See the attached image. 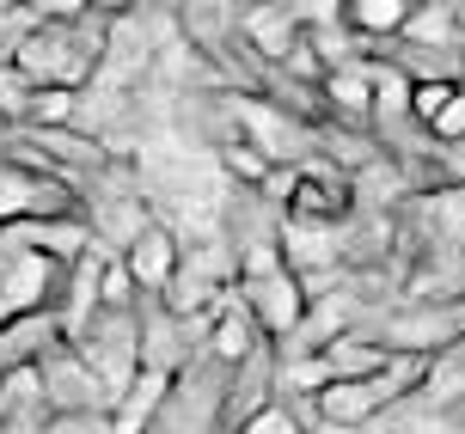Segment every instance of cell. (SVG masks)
Wrapping results in <instances>:
<instances>
[{"label": "cell", "mask_w": 465, "mask_h": 434, "mask_svg": "<svg viewBox=\"0 0 465 434\" xmlns=\"http://www.w3.org/2000/svg\"><path fill=\"white\" fill-rule=\"evenodd\" d=\"M68 343L80 349V361L93 367V380L104 386V398L116 404V398L141 380V306H135V312L86 306V319L68 330Z\"/></svg>", "instance_id": "cell-1"}, {"label": "cell", "mask_w": 465, "mask_h": 434, "mask_svg": "<svg viewBox=\"0 0 465 434\" xmlns=\"http://www.w3.org/2000/svg\"><path fill=\"white\" fill-rule=\"evenodd\" d=\"M221 410H227V367L196 349L165 380L160 410H153V429L147 434H221Z\"/></svg>", "instance_id": "cell-2"}, {"label": "cell", "mask_w": 465, "mask_h": 434, "mask_svg": "<svg viewBox=\"0 0 465 434\" xmlns=\"http://www.w3.org/2000/svg\"><path fill=\"white\" fill-rule=\"evenodd\" d=\"M74 275L80 270H62L44 252H31V245L0 232V306H6V319H19V312H55L62 319V306L74 294Z\"/></svg>", "instance_id": "cell-3"}, {"label": "cell", "mask_w": 465, "mask_h": 434, "mask_svg": "<svg viewBox=\"0 0 465 434\" xmlns=\"http://www.w3.org/2000/svg\"><path fill=\"white\" fill-rule=\"evenodd\" d=\"M62 214H86L74 183H62L55 172L19 160V153H0V232L31 227V221H62Z\"/></svg>", "instance_id": "cell-4"}, {"label": "cell", "mask_w": 465, "mask_h": 434, "mask_svg": "<svg viewBox=\"0 0 465 434\" xmlns=\"http://www.w3.org/2000/svg\"><path fill=\"white\" fill-rule=\"evenodd\" d=\"M13 153L31 165H44V172H55L62 183H74L80 190V178H98L104 165H111V147L98 135H86L80 123H68V129H19L13 135Z\"/></svg>", "instance_id": "cell-5"}, {"label": "cell", "mask_w": 465, "mask_h": 434, "mask_svg": "<svg viewBox=\"0 0 465 434\" xmlns=\"http://www.w3.org/2000/svg\"><path fill=\"white\" fill-rule=\"evenodd\" d=\"M31 373H37V386H44L49 416H111V398H104V386L93 380V367L80 361V349H74L68 337L49 349V355L31 367Z\"/></svg>", "instance_id": "cell-6"}, {"label": "cell", "mask_w": 465, "mask_h": 434, "mask_svg": "<svg viewBox=\"0 0 465 434\" xmlns=\"http://www.w3.org/2000/svg\"><path fill=\"white\" fill-rule=\"evenodd\" d=\"M301 25H306V6H288V0H270V6H232V44L276 74L282 62L294 55V44H301Z\"/></svg>", "instance_id": "cell-7"}, {"label": "cell", "mask_w": 465, "mask_h": 434, "mask_svg": "<svg viewBox=\"0 0 465 434\" xmlns=\"http://www.w3.org/2000/svg\"><path fill=\"white\" fill-rule=\"evenodd\" d=\"M355 214V178L337 172L331 160L306 153L301 178H294V202H288V221H319V227H343Z\"/></svg>", "instance_id": "cell-8"}, {"label": "cell", "mask_w": 465, "mask_h": 434, "mask_svg": "<svg viewBox=\"0 0 465 434\" xmlns=\"http://www.w3.org/2000/svg\"><path fill=\"white\" fill-rule=\"evenodd\" d=\"M116 263L129 270V281L141 288V300H153L172 275L184 270V245H178V232L165 227V221H153V214H147V221H141V232L123 245V252H116Z\"/></svg>", "instance_id": "cell-9"}, {"label": "cell", "mask_w": 465, "mask_h": 434, "mask_svg": "<svg viewBox=\"0 0 465 434\" xmlns=\"http://www.w3.org/2000/svg\"><path fill=\"white\" fill-rule=\"evenodd\" d=\"M411 13H417V0H343L337 6V19H343V31L361 44V55H392L398 37H404V25H411Z\"/></svg>", "instance_id": "cell-10"}, {"label": "cell", "mask_w": 465, "mask_h": 434, "mask_svg": "<svg viewBox=\"0 0 465 434\" xmlns=\"http://www.w3.org/2000/svg\"><path fill=\"white\" fill-rule=\"evenodd\" d=\"M276 386H282L276 349H263V355H252L245 367H232V373H227V410H221V434L245 429L257 410H270V404H276Z\"/></svg>", "instance_id": "cell-11"}, {"label": "cell", "mask_w": 465, "mask_h": 434, "mask_svg": "<svg viewBox=\"0 0 465 434\" xmlns=\"http://www.w3.org/2000/svg\"><path fill=\"white\" fill-rule=\"evenodd\" d=\"M62 337H68V324L55 319V312H19V319H6L0 324V380L6 373H31Z\"/></svg>", "instance_id": "cell-12"}, {"label": "cell", "mask_w": 465, "mask_h": 434, "mask_svg": "<svg viewBox=\"0 0 465 434\" xmlns=\"http://www.w3.org/2000/svg\"><path fill=\"white\" fill-rule=\"evenodd\" d=\"M263 349H270V343H263L257 319L227 294V306H221V312H214V324H209V343H203V355H209V361H221V367L232 373V367H245L252 355H263Z\"/></svg>", "instance_id": "cell-13"}, {"label": "cell", "mask_w": 465, "mask_h": 434, "mask_svg": "<svg viewBox=\"0 0 465 434\" xmlns=\"http://www.w3.org/2000/svg\"><path fill=\"white\" fill-rule=\"evenodd\" d=\"M319 104H325L331 123L368 129V123H373V62H355V68H343V74H325Z\"/></svg>", "instance_id": "cell-14"}, {"label": "cell", "mask_w": 465, "mask_h": 434, "mask_svg": "<svg viewBox=\"0 0 465 434\" xmlns=\"http://www.w3.org/2000/svg\"><path fill=\"white\" fill-rule=\"evenodd\" d=\"M312 361H319V373H325V380H368V373H380L392 355L373 343L368 330H343V337H337V343H325Z\"/></svg>", "instance_id": "cell-15"}, {"label": "cell", "mask_w": 465, "mask_h": 434, "mask_svg": "<svg viewBox=\"0 0 465 434\" xmlns=\"http://www.w3.org/2000/svg\"><path fill=\"white\" fill-rule=\"evenodd\" d=\"M398 44L460 55V44H453V6H441V0H417V13H411V25H404V37H398Z\"/></svg>", "instance_id": "cell-16"}, {"label": "cell", "mask_w": 465, "mask_h": 434, "mask_svg": "<svg viewBox=\"0 0 465 434\" xmlns=\"http://www.w3.org/2000/svg\"><path fill=\"white\" fill-rule=\"evenodd\" d=\"M214 153H221V172H227V178L239 183V190H252V196H257V190H263V183H270V172H276V160H270L263 147H252V141H245V135L221 141Z\"/></svg>", "instance_id": "cell-17"}, {"label": "cell", "mask_w": 465, "mask_h": 434, "mask_svg": "<svg viewBox=\"0 0 465 434\" xmlns=\"http://www.w3.org/2000/svg\"><path fill=\"white\" fill-rule=\"evenodd\" d=\"M74 104H80V92H62V86L31 92V111H25V129H68V123H74Z\"/></svg>", "instance_id": "cell-18"}, {"label": "cell", "mask_w": 465, "mask_h": 434, "mask_svg": "<svg viewBox=\"0 0 465 434\" xmlns=\"http://www.w3.org/2000/svg\"><path fill=\"white\" fill-rule=\"evenodd\" d=\"M453 98H460V80H422V86H411V123H417V129H429V123L453 104Z\"/></svg>", "instance_id": "cell-19"}, {"label": "cell", "mask_w": 465, "mask_h": 434, "mask_svg": "<svg viewBox=\"0 0 465 434\" xmlns=\"http://www.w3.org/2000/svg\"><path fill=\"white\" fill-rule=\"evenodd\" d=\"M31 80H25L19 68H13V62H0V116H6V123H13V129H25V111H31Z\"/></svg>", "instance_id": "cell-20"}, {"label": "cell", "mask_w": 465, "mask_h": 434, "mask_svg": "<svg viewBox=\"0 0 465 434\" xmlns=\"http://www.w3.org/2000/svg\"><path fill=\"white\" fill-rule=\"evenodd\" d=\"M232 434H306V422H301V410H288V404H270V410H257L245 429H232Z\"/></svg>", "instance_id": "cell-21"}, {"label": "cell", "mask_w": 465, "mask_h": 434, "mask_svg": "<svg viewBox=\"0 0 465 434\" xmlns=\"http://www.w3.org/2000/svg\"><path fill=\"white\" fill-rule=\"evenodd\" d=\"M453 44H460V55H465V0L453 6Z\"/></svg>", "instance_id": "cell-22"}, {"label": "cell", "mask_w": 465, "mask_h": 434, "mask_svg": "<svg viewBox=\"0 0 465 434\" xmlns=\"http://www.w3.org/2000/svg\"><path fill=\"white\" fill-rule=\"evenodd\" d=\"M460 275H465V245H460Z\"/></svg>", "instance_id": "cell-23"}, {"label": "cell", "mask_w": 465, "mask_h": 434, "mask_svg": "<svg viewBox=\"0 0 465 434\" xmlns=\"http://www.w3.org/2000/svg\"><path fill=\"white\" fill-rule=\"evenodd\" d=\"M460 361H465V343H460Z\"/></svg>", "instance_id": "cell-24"}]
</instances>
